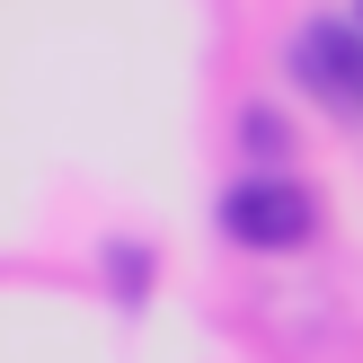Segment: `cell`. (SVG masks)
Returning <instances> with one entry per match:
<instances>
[{"label":"cell","instance_id":"obj_1","mask_svg":"<svg viewBox=\"0 0 363 363\" xmlns=\"http://www.w3.org/2000/svg\"><path fill=\"white\" fill-rule=\"evenodd\" d=\"M222 230H230V248H248V257L311 248L319 240V195L301 186V177H240V186L222 195Z\"/></svg>","mask_w":363,"mask_h":363},{"label":"cell","instance_id":"obj_2","mask_svg":"<svg viewBox=\"0 0 363 363\" xmlns=\"http://www.w3.org/2000/svg\"><path fill=\"white\" fill-rule=\"evenodd\" d=\"M293 71L311 80V98H328V106H337V116H363V27H337V18L301 27Z\"/></svg>","mask_w":363,"mask_h":363}]
</instances>
